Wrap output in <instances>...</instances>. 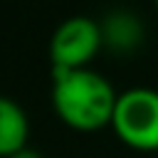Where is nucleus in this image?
<instances>
[{"label": "nucleus", "mask_w": 158, "mask_h": 158, "mask_svg": "<svg viewBox=\"0 0 158 158\" xmlns=\"http://www.w3.org/2000/svg\"><path fill=\"white\" fill-rule=\"evenodd\" d=\"M111 128L136 151H158V91L136 86L118 94Z\"/></svg>", "instance_id": "f03ea898"}, {"label": "nucleus", "mask_w": 158, "mask_h": 158, "mask_svg": "<svg viewBox=\"0 0 158 158\" xmlns=\"http://www.w3.org/2000/svg\"><path fill=\"white\" fill-rule=\"evenodd\" d=\"M153 2H156V10H158V0H153Z\"/></svg>", "instance_id": "0eeeda50"}, {"label": "nucleus", "mask_w": 158, "mask_h": 158, "mask_svg": "<svg viewBox=\"0 0 158 158\" xmlns=\"http://www.w3.org/2000/svg\"><path fill=\"white\" fill-rule=\"evenodd\" d=\"M104 47L101 25L86 15H74L64 20L49 40L52 69H86L96 52Z\"/></svg>", "instance_id": "7ed1b4c3"}, {"label": "nucleus", "mask_w": 158, "mask_h": 158, "mask_svg": "<svg viewBox=\"0 0 158 158\" xmlns=\"http://www.w3.org/2000/svg\"><path fill=\"white\" fill-rule=\"evenodd\" d=\"M118 94L94 69H52V104L57 116L77 131L111 126Z\"/></svg>", "instance_id": "f257e3e1"}, {"label": "nucleus", "mask_w": 158, "mask_h": 158, "mask_svg": "<svg viewBox=\"0 0 158 158\" xmlns=\"http://www.w3.org/2000/svg\"><path fill=\"white\" fill-rule=\"evenodd\" d=\"M10 158H42L37 151H32V148H22V151H17V153H12Z\"/></svg>", "instance_id": "423d86ee"}, {"label": "nucleus", "mask_w": 158, "mask_h": 158, "mask_svg": "<svg viewBox=\"0 0 158 158\" xmlns=\"http://www.w3.org/2000/svg\"><path fill=\"white\" fill-rule=\"evenodd\" d=\"M27 136L30 123L25 109L10 96H0V158L27 148Z\"/></svg>", "instance_id": "20e7f679"}, {"label": "nucleus", "mask_w": 158, "mask_h": 158, "mask_svg": "<svg viewBox=\"0 0 158 158\" xmlns=\"http://www.w3.org/2000/svg\"><path fill=\"white\" fill-rule=\"evenodd\" d=\"M101 35H104V44H109V47H114L118 52H128V49H133L141 42L143 30H141V25L136 22L133 15L114 12L101 25Z\"/></svg>", "instance_id": "39448f33"}]
</instances>
